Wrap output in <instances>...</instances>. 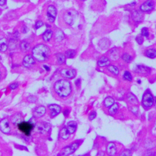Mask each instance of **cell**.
Wrapping results in <instances>:
<instances>
[{
  "label": "cell",
  "mask_w": 156,
  "mask_h": 156,
  "mask_svg": "<svg viewBox=\"0 0 156 156\" xmlns=\"http://www.w3.org/2000/svg\"><path fill=\"white\" fill-rule=\"evenodd\" d=\"M50 49L43 43L37 45L32 50L33 56L37 61L42 62L48 60L50 56Z\"/></svg>",
  "instance_id": "obj_1"
},
{
  "label": "cell",
  "mask_w": 156,
  "mask_h": 156,
  "mask_svg": "<svg viewBox=\"0 0 156 156\" xmlns=\"http://www.w3.org/2000/svg\"><path fill=\"white\" fill-rule=\"evenodd\" d=\"M54 91L60 98H66L71 93V85L70 82L65 79L57 81L54 85Z\"/></svg>",
  "instance_id": "obj_2"
},
{
  "label": "cell",
  "mask_w": 156,
  "mask_h": 156,
  "mask_svg": "<svg viewBox=\"0 0 156 156\" xmlns=\"http://www.w3.org/2000/svg\"><path fill=\"white\" fill-rule=\"evenodd\" d=\"M17 127L21 133H23L25 135L28 137L31 135L32 131H33L34 126L31 122L21 121L17 125Z\"/></svg>",
  "instance_id": "obj_3"
},
{
  "label": "cell",
  "mask_w": 156,
  "mask_h": 156,
  "mask_svg": "<svg viewBox=\"0 0 156 156\" xmlns=\"http://www.w3.org/2000/svg\"><path fill=\"white\" fill-rule=\"evenodd\" d=\"M79 146V143L77 142L73 143L71 145L67 146V147L64 148L63 150L61 151V153L59 154V155H69L73 154L75 151L78 148Z\"/></svg>",
  "instance_id": "obj_4"
},
{
  "label": "cell",
  "mask_w": 156,
  "mask_h": 156,
  "mask_svg": "<svg viewBox=\"0 0 156 156\" xmlns=\"http://www.w3.org/2000/svg\"><path fill=\"white\" fill-rule=\"evenodd\" d=\"M57 15V9L54 6L49 5L47 9V17L50 23H53Z\"/></svg>",
  "instance_id": "obj_5"
},
{
  "label": "cell",
  "mask_w": 156,
  "mask_h": 156,
  "mask_svg": "<svg viewBox=\"0 0 156 156\" xmlns=\"http://www.w3.org/2000/svg\"><path fill=\"white\" fill-rule=\"evenodd\" d=\"M0 131L5 134H9L11 133L10 122L7 118H3L0 120Z\"/></svg>",
  "instance_id": "obj_6"
},
{
  "label": "cell",
  "mask_w": 156,
  "mask_h": 156,
  "mask_svg": "<svg viewBox=\"0 0 156 156\" xmlns=\"http://www.w3.org/2000/svg\"><path fill=\"white\" fill-rule=\"evenodd\" d=\"M154 104L153 96L151 93L146 92L144 94L142 98V104L145 107H150Z\"/></svg>",
  "instance_id": "obj_7"
},
{
  "label": "cell",
  "mask_w": 156,
  "mask_h": 156,
  "mask_svg": "<svg viewBox=\"0 0 156 156\" xmlns=\"http://www.w3.org/2000/svg\"><path fill=\"white\" fill-rule=\"evenodd\" d=\"M61 75L67 79H73L76 76V71L74 69L71 68H63L61 71Z\"/></svg>",
  "instance_id": "obj_8"
},
{
  "label": "cell",
  "mask_w": 156,
  "mask_h": 156,
  "mask_svg": "<svg viewBox=\"0 0 156 156\" xmlns=\"http://www.w3.org/2000/svg\"><path fill=\"white\" fill-rule=\"evenodd\" d=\"M35 64V59L33 55H26L23 60V65L27 68H30Z\"/></svg>",
  "instance_id": "obj_9"
},
{
  "label": "cell",
  "mask_w": 156,
  "mask_h": 156,
  "mask_svg": "<svg viewBox=\"0 0 156 156\" xmlns=\"http://www.w3.org/2000/svg\"><path fill=\"white\" fill-rule=\"evenodd\" d=\"M154 7V3L153 0H148L141 4L140 9L141 12H148L153 10Z\"/></svg>",
  "instance_id": "obj_10"
},
{
  "label": "cell",
  "mask_w": 156,
  "mask_h": 156,
  "mask_svg": "<svg viewBox=\"0 0 156 156\" xmlns=\"http://www.w3.org/2000/svg\"><path fill=\"white\" fill-rule=\"evenodd\" d=\"M48 109L49 110L50 117L51 118H54L55 117L58 115L61 111V106H59V105L55 104H49L48 105Z\"/></svg>",
  "instance_id": "obj_11"
},
{
  "label": "cell",
  "mask_w": 156,
  "mask_h": 156,
  "mask_svg": "<svg viewBox=\"0 0 156 156\" xmlns=\"http://www.w3.org/2000/svg\"><path fill=\"white\" fill-rule=\"evenodd\" d=\"M76 17V12L73 11H67L63 16V19L66 22V23L69 25H72L74 22L75 18Z\"/></svg>",
  "instance_id": "obj_12"
},
{
  "label": "cell",
  "mask_w": 156,
  "mask_h": 156,
  "mask_svg": "<svg viewBox=\"0 0 156 156\" xmlns=\"http://www.w3.org/2000/svg\"><path fill=\"white\" fill-rule=\"evenodd\" d=\"M46 112H47V109L43 105H39L34 109L33 115L35 118H41L45 115Z\"/></svg>",
  "instance_id": "obj_13"
},
{
  "label": "cell",
  "mask_w": 156,
  "mask_h": 156,
  "mask_svg": "<svg viewBox=\"0 0 156 156\" xmlns=\"http://www.w3.org/2000/svg\"><path fill=\"white\" fill-rule=\"evenodd\" d=\"M38 129L42 134H45V133H48L51 129V126L47 123L43 122L39 125Z\"/></svg>",
  "instance_id": "obj_14"
},
{
  "label": "cell",
  "mask_w": 156,
  "mask_h": 156,
  "mask_svg": "<svg viewBox=\"0 0 156 156\" xmlns=\"http://www.w3.org/2000/svg\"><path fill=\"white\" fill-rule=\"evenodd\" d=\"M132 19L134 21L139 22L141 21L142 18H143V15L141 13L138 11H134L132 13Z\"/></svg>",
  "instance_id": "obj_15"
},
{
  "label": "cell",
  "mask_w": 156,
  "mask_h": 156,
  "mask_svg": "<svg viewBox=\"0 0 156 156\" xmlns=\"http://www.w3.org/2000/svg\"><path fill=\"white\" fill-rule=\"evenodd\" d=\"M107 152L110 155H114L117 153V147L116 145L113 143H110L107 145Z\"/></svg>",
  "instance_id": "obj_16"
},
{
  "label": "cell",
  "mask_w": 156,
  "mask_h": 156,
  "mask_svg": "<svg viewBox=\"0 0 156 156\" xmlns=\"http://www.w3.org/2000/svg\"><path fill=\"white\" fill-rule=\"evenodd\" d=\"M20 49L23 53H26L30 49V44L26 40H22L20 43Z\"/></svg>",
  "instance_id": "obj_17"
},
{
  "label": "cell",
  "mask_w": 156,
  "mask_h": 156,
  "mask_svg": "<svg viewBox=\"0 0 156 156\" xmlns=\"http://www.w3.org/2000/svg\"><path fill=\"white\" fill-rule=\"evenodd\" d=\"M8 49V43L6 39L2 38L0 39V51L6 52Z\"/></svg>",
  "instance_id": "obj_18"
},
{
  "label": "cell",
  "mask_w": 156,
  "mask_h": 156,
  "mask_svg": "<svg viewBox=\"0 0 156 156\" xmlns=\"http://www.w3.org/2000/svg\"><path fill=\"white\" fill-rule=\"evenodd\" d=\"M53 35V32L50 29H47V31H45V32L43 33L42 35V39L45 42H48L51 39Z\"/></svg>",
  "instance_id": "obj_19"
},
{
  "label": "cell",
  "mask_w": 156,
  "mask_h": 156,
  "mask_svg": "<svg viewBox=\"0 0 156 156\" xmlns=\"http://www.w3.org/2000/svg\"><path fill=\"white\" fill-rule=\"evenodd\" d=\"M67 128L70 134H72L76 131L77 129V123L75 121H70L68 123Z\"/></svg>",
  "instance_id": "obj_20"
},
{
  "label": "cell",
  "mask_w": 156,
  "mask_h": 156,
  "mask_svg": "<svg viewBox=\"0 0 156 156\" xmlns=\"http://www.w3.org/2000/svg\"><path fill=\"white\" fill-rule=\"evenodd\" d=\"M110 65L109 59L106 57H103L98 62V65L100 67H106Z\"/></svg>",
  "instance_id": "obj_21"
},
{
  "label": "cell",
  "mask_w": 156,
  "mask_h": 156,
  "mask_svg": "<svg viewBox=\"0 0 156 156\" xmlns=\"http://www.w3.org/2000/svg\"><path fill=\"white\" fill-rule=\"evenodd\" d=\"M69 135H70V133L69 132H68L67 127H63L62 129L60 131V132H59V136H60L61 139L63 140H66L68 139Z\"/></svg>",
  "instance_id": "obj_22"
},
{
  "label": "cell",
  "mask_w": 156,
  "mask_h": 156,
  "mask_svg": "<svg viewBox=\"0 0 156 156\" xmlns=\"http://www.w3.org/2000/svg\"><path fill=\"white\" fill-rule=\"evenodd\" d=\"M22 121V116L21 113H16L12 118V123L13 125H17L18 123Z\"/></svg>",
  "instance_id": "obj_23"
},
{
  "label": "cell",
  "mask_w": 156,
  "mask_h": 156,
  "mask_svg": "<svg viewBox=\"0 0 156 156\" xmlns=\"http://www.w3.org/2000/svg\"><path fill=\"white\" fill-rule=\"evenodd\" d=\"M149 71V68L145 67L143 66H137L135 68V71L138 73H141V74H143V73H148Z\"/></svg>",
  "instance_id": "obj_24"
},
{
  "label": "cell",
  "mask_w": 156,
  "mask_h": 156,
  "mask_svg": "<svg viewBox=\"0 0 156 156\" xmlns=\"http://www.w3.org/2000/svg\"><path fill=\"white\" fill-rule=\"evenodd\" d=\"M146 55L150 59H154L156 57V50L153 48L149 49L146 51Z\"/></svg>",
  "instance_id": "obj_25"
},
{
  "label": "cell",
  "mask_w": 156,
  "mask_h": 156,
  "mask_svg": "<svg viewBox=\"0 0 156 156\" xmlns=\"http://www.w3.org/2000/svg\"><path fill=\"white\" fill-rule=\"evenodd\" d=\"M56 57H57V62H58L59 64L62 65V64H63V63H65L66 57H65V56L64 54H63L62 53H58L56 55Z\"/></svg>",
  "instance_id": "obj_26"
},
{
  "label": "cell",
  "mask_w": 156,
  "mask_h": 156,
  "mask_svg": "<svg viewBox=\"0 0 156 156\" xmlns=\"http://www.w3.org/2000/svg\"><path fill=\"white\" fill-rule=\"evenodd\" d=\"M118 110V105L117 103H114L113 105H112L110 107V109L109 111V114L111 115H113L116 114Z\"/></svg>",
  "instance_id": "obj_27"
},
{
  "label": "cell",
  "mask_w": 156,
  "mask_h": 156,
  "mask_svg": "<svg viewBox=\"0 0 156 156\" xmlns=\"http://www.w3.org/2000/svg\"><path fill=\"white\" fill-rule=\"evenodd\" d=\"M104 105L106 107H110L112 105H113L115 103L114 99L111 97H107L104 100Z\"/></svg>",
  "instance_id": "obj_28"
},
{
  "label": "cell",
  "mask_w": 156,
  "mask_h": 156,
  "mask_svg": "<svg viewBox=\"0 0 156 156\" xmlns=\"http://www.w3.org/2000/svg\"><path fill=\"white\" fill-rule=\"evenodd\" d=\"M107 70L109 71L112 73V74H113L115 75H118V73H119L118 68L114 65H108Z\"/></svg>",
  "instance_id": "obj_29"
},
{
  "label": "cell",
  "mask_w": 156,
  "mask_h": 156,
  "mask_svg": "<svg viewBox=\"0 0 156 156\" xmlns=\"http://www.w3.org/2000/svg\"><path fill=\"white\" fill-rule=\"evenodd\" d=\"M76 54V51L74 49H69L66 51L65 53V56L67 58L72 59L74 58Z\"/></svg>",
  "instance_id": "obj_30"
},
{
  "label": "cell",
  "mask_w": 156,
  "mask_h": 156,
  "mask_svg": "<svg viewBox=\"0 0 156 156\" xmlns=\"http://www.w3.org/2000/svg\"><path fill=\"white\" fill-rule=\"evenodd\" d=\"M122 59L125 62H126L127 63H129L132 60V57L131 56H130L129 54H128L127 53H125V54H123V55L122 56Z\"/></svg>",
  "instance_id": "obj_31"
},
{
  "label": "cell",
  "mask_w": 156,
  "mask_h": 156,
  "mask_svg": "<svg viewBox=\"0 0 156 156\" xmlns=\"http://www.w3.org/2000/svg\"><path fill=\"white\" fill-rule=\"evenodd\" d=\"M124 79L128 81H131L132 80V76L129 71H125L123 75Z\"/></svg>",
  "instance_id": "obj_32"
},
{
  "label": "cell",
  "mask_w": 156,
  "mask_h": 156,
  "mask_svg": "<svg viewBox=\"0 0 156 156\" xmlns=\"http://www.w3.org/2000/svg\"><path fill=\"white\" fill-rule=\"evenodd\" d=\"M56 38L58 40H62L64 39V34L61 31H58L56 34Z\"/></svg>",
  "instance_id": "obj_33"
},
{
  "label": "cell",
  "mask_w": 156,
  "mask_h": 156,
  "mask_svg": "<svg viewBox=\"0 0 156 156\" xmlns=\"http://www.w3.org/2000/svg\"><path fill=\"white\" fill-rule=\"evenodd\" d=\"M141 34L142 36H144L145 37H148L149 36V31L148 29L146 28V27H143V28L141 29Z\"/></svg>",
  "instance_id": "obj_34"
},
{
  "label": "cell",
  "mask_w": 156,
  "mask_h": 156,
  "mask_svg": "<svg viewBox=\"0 0 156 156\" xmlns=\"http://www.w3.org/2000/svg\"><path fill=\"white\" fill-rule=\"evenodd\" d=\"M43 23L42 21L38 20V21H37L35 22V25H34V27H35V29H38L40 28V27L42 26H43Z\"/></svg>",
  "instance_id": "obj_35"
},
{
  "label": "cell",
  "mask_w": 156,
  "mask_h": 156,
  "mask_svg": "<svg viewBox=\"0 0 156 156\" xmlns=\"http://www.w3.org/2000/svg\"><path fill=\"white\" fill-rule=\"evenodd\" d=\"M131 155H132V152L129 149H126L125 151H123V152L120 154V155H123V156H129Z\"/></svg>",
  "instance_id": "obj_36"
},
{
  "label": "cell",
  "mask_w": 156,
  "mask_h": 156,
  "mask_svg": "<svg viewBox=\"0 0 156 156\" xmlns=\"http://www.w3.org/2000/svg\"><path fill=\"white\" fill-rule=\"evenodd\" d=\"M18 86H19V84H18V82H13V83L9 85V88L11 90H15L18 88Z\"/></svg>",
  "instance_id": "obj_37"
},
{
  "label": "cell",
  "mask_w": 156,
  "mask_h": 156,
  "mask_svg": "<svg viewBox=\"0 0 156 156\" xmlns=\"http://www.w3.org/2000/svg\"><path fill=\"white\" fill-rule=\"evenodd\" d=\"M27 100H28V101L29 103H34L36 102L37 99L35 97H34V96H29L28 98H27Z\"/></svg>",
  "instance_id": "obj_38"
},
{
  "label": "cell",
  "mask_w": 156,
  "mask_h": 156,
  "mask_svg": "<svg viewBox=\"0 0 156 156\" xmlns=\"http://www.w3.org/2000/svg\"><path fill=\"white\" fill-rule=\"evenodd\" d=\"M136 41H137V43H138L139 44L141 45L142 43H143V38L141 37V36H138V37H137Z\"/></svg>",
  "instance_id": "obj_39"
},
{
  "label": "cell",
  "mask_w": 156,
  "mask_h": 156,
  "mask_svg": "<svg viewBox=\"0 0 156 156\" xmlns=\"http://www.w3.org/2000/svg\"><path fill=\"white\" fill-rule=\"evenodd\" d=\"M96 116V113L95 112H91V114L90 115V116H89V120H93V119L95 118Z\"/></svg>",
  "instance_id": "obj_40"
},
{
  "label": "cell",
  "mask_w": 156,
  "mask_h": 156,
  "mask_svg": "<svg viewBox=\"0 0 156 156\" xmlns=\"http://www.w3.org/2000/svg\"><path fill=\"white\" fill-rule=\"evenodd\" d=\"M152 132L153 134L155 135H156V120L155 121V123H154V127L153 128V130H152Z\"/></svg>",
  "instance_id": "obj_41"
},
{
  "label": "cell",
  "mask_w": 156,
  "mask_h": 156,
  "mask_svg": "<svg viewBox=\"0 0 156 156\" xmlns=\"http://www.w3.org/2000/svg\"><path fill=\"white\" fill-rule=\"evenodd\" d=\"M6 0H0V6H3L6 4Z\"/></svg>",
  "instance_id": "obj_42"
},
{
  "label": "cell",
  "mask_w": 156,
  "mask_h": 156,
  "mask_svg": "<svg viewBox=\"0 0 156 156\" xmlns=\"http://www.w3.org/2000/svg\"><path fill=\"white\" fill-rule=\"evenodd\" d=\"M68 114H69V111H68V109H66L63 112V115H65V117H67L68 115Z\"/></svg>",
  "instance_id": "obj_43"
},
{
  "label": "cell",
  "mask_w": 156,
  "mask_h": 156,
  "mask_svg": "<svg viewBox=\"0 0 156 156\" xmlns=\"http://www.w3.org/2000/svg\"><path fill=\"white\" fill-rule=\"evenodd\" d=\"M76 85H77V86H79V85H80V84H81V80L80 79H77L76 80Z\"/></svg>",
  "instance_id": "obj_44"
},
{
  "label": "cell",
  "mask_w": 156,
  "mask_h": 156,
  "mask_svg": "<svg viewBox=\"0 0 156 156\" xmlns=\"http://www.w3.org/2000/svg\"><path fill=\"white\" fill-rule=\"evenodd\" d=\"M43 68H45V69L47 71H49V67H48L47 65H43Z\"/></svg>",
  "instance_id": "obj_45"
},
{
  "label": "cell",
  "mask_w": 156,
  "mask_h": 156,
  "mask_svg": "<svg viewBox=\"0 0 156 156\" xmlns=\"http://www.w3.org/2000/svg\"><path fill=\"white\" fill-rule=\"evenodd\" d=\"M1 71H0V80H1Z\"/></svg>",
  "instance_id": "obj_46"
},
{
  "label": "cell",
  "mask_w": 156,
  "mask_h": 156,
  "mask_svg": "<svg viewBox=\"0 0 156 156\" xmlns=\"http://www.w3.org/2000/svg\"><path fill=\"white\" fill-rule=\"evenodd\" d=\"M155 106L156 107V97H155Z\"/></svg>",
  "instance_id": "obj_47"
},
{
  "label": "cell",
  "mask_w": 156,
  "mask_h": 156,
  "mask_svg": "<svg viewBox=\"0 0 156 156\" xmlns=\"http://www.w3.org/2000/svg\"><path fill=\"white\" fill-rule=\"evenodd\" d=\"M81 1H85V0H81Z\"/></svg>",
  "instance_id": "obj_48"
},
{
  "label": "cell",
  "mask_w": 156,
  "mask_h": 156,
  "mask_svg": "<svg viewBox=\"0 0 156 156\" xmlns=\"http://www.w3.org/2000/svg\"><path fill=\"white\" fill-rule=\"evenodd\" d=\"M0 14H1V11H0Z\"/></svg>",
  "instance_id": "obj_49"
}]
</instances>
